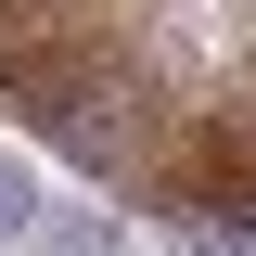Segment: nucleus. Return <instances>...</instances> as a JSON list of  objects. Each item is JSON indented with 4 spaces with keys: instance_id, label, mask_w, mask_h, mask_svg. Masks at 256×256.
<instances>
[{
    "instance_id": "obj_2",
    "label": "nucleus",
    "mask_w": 256,
    "mask_h": 256,
    "mask_svg": "<svg viewBox=\"0 0 256 256\" xmlns=\"http://www.w3.org/2000/svg\"><path fill=\"white\" fill-rule=\"evenodd\" d=\"M38 218H52L38 166H26V154H0V244H38Z\"/></svg>"
},
{
    "instance_id": "obj_1",
    "label": "nucleus",
    "mask_w": 256,
    "mask_h": 256,
    "mask_svg": "<svg viewBox=\"0 0 256 256\" xmlns=\"http://www.w3.org/2000/svg\"><path fill=\"white\" fill-rule=\"evenodd\" d=\"M38 256H128V230L102 205H64V218H38Z\"/></svg>"
}]
</instances>
